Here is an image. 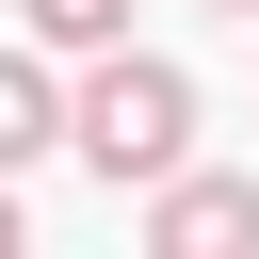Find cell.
<instances>
[{
  "instance_id": "obj_5",
  "label": "cell",
  "mask_w": 259,
  "mask_h": 259,
  "mask_svg": "<svg viewBox=\"0 0 259 259\" xmlns=\"http://www.w3.org/2000/svg\"><path fill=\"white\" fill-rule=\"evenodd\" d=\"M210 16H259V0H210Z\"/></svg>"
},
{
  "instance_id": "obj_3",
  "label": "cell",
  "mask_w": 259,
  "mask_h": 259,
  "mask_svg": "<svg viewBox=\"0 0 259 259\" xmlns=\"http://www.w3.org/2000/svg\"><path fill=\"white\" fill-rule=\"evenodd\" d=\"M49 146H81V97L49 81V32L0 65V162H49Z\"/></svg>"
},
{
  "instance_id": "obj_2",
  "label": "cell",
  "mask_w": 259,
  "mask_h": 259,
  "mask_svg": "<svg viewBox=\"0 0 259 259\" xmlns=\"http://www.w3.org/2000/svg\"><path fill=\"white\" fill-rule=\"evenodd\" d=\"M243 243H259V178H162L146 259H243Z\"/></svg>"
},
{
  "instance_id": "obj_1",
  "label": "cell",
  "mask_w": 259,
  "mask_h": 259,
  "mask_svg": "<svg viewBox=\"0 0 259 259\" xmlns=\"http://www.w3.org/2000/svg\"><path fill=\"white\" fill-rule=\"evenodd\" d=\"M178 146H194V81H178L162 49H97V81H81V162H97V178H178Z\"/></svg>"
},
{
  "instance_id": "obj_4",
  "label": "cell",
  "mask_w": 259,
  "mask_h": 259,
  "mask_svg": "<svg viewBox=\"0 0 259 259\" xmlns=\"http://www.w3.org/2000/svg\"><path fill=\"white\" fill-rule=\"evenodd\" d=\"M16 16H32L49 49H81V65H97V49H130V0H16Z\"/></svg>"
}]
</instances>
